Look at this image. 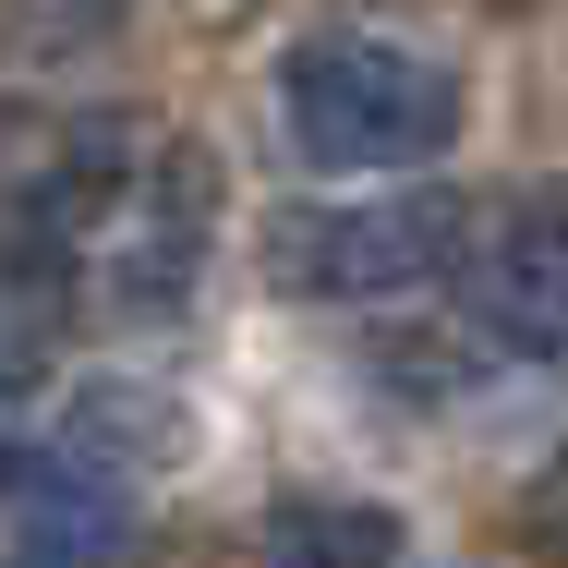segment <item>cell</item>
<instances>
[{"instance_id": "1", "label": "cell", "mask_w": 568, "mask_h": 568, "mask_svg": "<svg viewBox=\"0 0 568 568\" xmlns=\"http://www.w3.org/2000/svg\"><path fill=\"white\" fill-rule=\"evenodd\" d=\"M206 219H219V182H206V145L158 133V121H98L49 158L37 206H24V242L37 266H61L98 315L145 327L194 291L206 266Z\"/></svg>"}, {"instance_id": "2", "label": "cell", "mask_w": 568, "mask_h": 568, "mask_svg": "<svg viewBox=\"0 0 568 568\" xmlns=\"http://www.w3.org/2000/svg\"><path fill=\"white\" fill-rule=\"evenodd\" d=\"M278 133L303 170H339V182L387 170L399 182L459 145V73L387 24H315L278 49Z\"/></svg>"}, {"instance_id": "3", "label": "cell", "mask_w": 568, "mask_h": 568, "mask_svg": "<svg viewBox=\"0 0 568 568\" xmlns=\"http://www.w3.org/2000/svg\"><path fill=\"white\" fill-rule=\"evenodd\" d=\"M471 254V206L448 182H399V194H351V206H291L266 230V278L303 303H399L424 278H448Z\"/></svg>"}, {"instance_id": "4", "label": "cell", "mask_w": 568, "mask_h": 568, "mask_svg": "<svg viewBox=\"0 0 568 568\" xmlns=\"http://www.w3.org/2000/svg\"><path fill=\"white\" fill-rule=\"evenodd\" d=\"M471 303H484V327H496L508 351L568 363V206H520V219H496L484 266H471Z\"/></svg>"}, {"instance_id": "5", "label": "cell", "mask_w": 568, "mask_h": 568, "mask_svg": "<svg viewBox=\"0 0 568 568\" xmlns=\"http://www.w3.org/2000/svg\"><path fill=\"white\" fill-rule=\"evenodd\" d=\"M0 568H133V508H121L98 471H73V459L37 448L24 508H12V532H0Z\"/></svg>"}, {"instance_id": "6", "label": "cell", "mask_w": 568, "mask_h": 568, "mask_svg": "<svg viewBox=\"0 0 568 568\" xmlns=\"http://www.w3.org/2000/svg\"><path fill=\"white\" fill-rule=\"evenodd\" d=\"M387 557H399V520L351 496H291L266 520V568H387Z\"/></svg>"}]
</instances>
